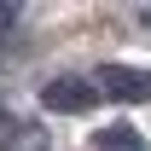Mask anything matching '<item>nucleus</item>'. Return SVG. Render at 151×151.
<instances>
[{
    "label": "nucleus",
    "instance_id": "1",
    "mask_svg": "<svg viewBox=\"0 0 151 151\" xmlns=\"http://www.w3.org/2000/svg\"><path fill=\"white\" fill-rule=\"evenodd\" d=\"M41 105L58 116H81L99 105V81H81V76H52L47 87H41Z\"/></svg>",
    "mask_w": 151,
    "mask_h": 151
},
{
    "label": "nucleus",
    "instance_id": "2",
    "mask_svg": "<svg viewBox=\"0 0 151 151\" xmlns=\"http://www.w3.org/2000/svg\"><path fill=\"white\" fill-rule=\"evenodd\" d=\"M99 93H105V99H122V105H145V99H151V70L105 64V70H99Z\"/></svg>",
    "mask_w": 151,
    "mask_h": 151
},
{
    "label": "nucleus",
    "instance_id": "3",
    "mask_svg": "<svg viewBox=\"0 0 151 151\" xmlns=\"http://www.w3.org/2000/svg\"><path fill=\"white\" fill-rule=\"evenodd\" d=\"M0 151H47V128L29 116H0Z\"/></svg>",
    "mask_w": 151,
    "mask_h": 151
},
{
    "label": "nucleus",
    "instance_id": "4",
    "mask_svg": "<svg viewBox=\"0 0 151 151\" xmlns=\"http://www.w3.org/2000/svg\"><path fill=\"white\" fill-rule=\"evenodd\" d=\"M99 151H145V139H139V128H128V122H111L105 134H93Z\"/></svg>",
    "mask_w": 151,
    "mask_h": 151
},
{
    "label": "nucleus",
    "instance_id": "5",
    "mask_svg": "<svg viewBox=\"0 0 151 151\" xmlns=\"http://www.w3.org/2000/svg\"><path fill=\"white\" fill-rule=\"evenodd\" d=\"M18 23V0H0V29H12Z\"/></svg>",
    "mask_w": 151,
    "mask_h": 151
},
{
    "label": "nucleus",
    "instance_id": "6",
    "mask_svg": "<svg viewBox=\"0 0 151 151\" xmlns=\"http://www.w3.org/2000/svg\"><path fill=\"white\" fill-rule=\"evenodd\" d=\"M139 23H145V29H151V6H145V12H139Z\"/></svg>",
    "mask_w": 151,
    "mask_h": 151
}]
</instances>
